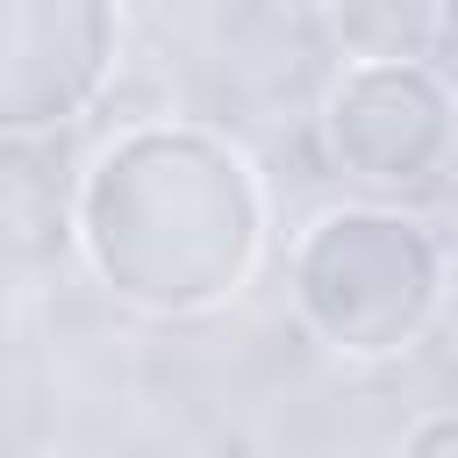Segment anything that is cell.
I'll list each match as a JSON object with an SVG mask.
<instances>
[{"mask_svg": "<svg viewBox=\"0 0 458 458\" xmlns=\"http://www.w3.org/2000/svg\"><path fill=\"white\" fill-rule=\"evenodd\" d=\"M265 229L272 208L250 150L200 122H129L72 186L86 272L150 322L229 308L265 258Z\"/></svg>", "mask_w": 458, "mask_h": 458, "instance_id": "6da1fadb", "label": "cell"}, {"mask_svg": "<svg viewBox=\"0 0 458 458\" xmlns=\"http://www.w3.org/2000/svg\"><path fill=\"white\" fill-rule=\"evenodd\" d=\"M301 329L344 365L408 358L451 308V250L422 215L344 200L322 208L286 258Z\"/></svg>", "mask_w": 458, "mask_h": 458, "instance_id": "7a4b0ae2", "label": "cell"}, {"mask_svg": "<svg viewBox=\"0 0 458 458\" xmlns=\"http://www.w3.org/2000/svg\"><path fill=\"white\" fill-rule=\"evenodd\" d=\"M322 143L358 186H422L458 150V93L437 64H344L322 93Z\"/></svg>", "mask_w": 458, "mask_h": 458, "instance_id": "3957f363", "label": "cell"}, {"mask_svg": "<svg viewBox=\"0 0 458 458\" xmlns=\"http://www.w3.org/2000/svg\"><path fill=\"white\" fill-rule=\"evenodd\" d=\"M122 64L107 0H0V143L72 129Z\"/></svg>", "mask_w": 458, "mask_h": 458, "instance_id": "277c9868", "label": "cell"}, {"mask_svg": "<svg viewBox=\"0 0 458 458\" xmlns=\"http://www.w3.org/2000/svg\"><path fill=\"white\" fill-rule=\"evenodd\" d=\"M322 29L336 36L344 64H437V43L451 36V14L444 7L365 0V7H329Z\"/></svg>", "mask_w": 458, "mask_h": 458, "instance_id": "5b68a950", "label": "cell"}, {"mask_svg": "<svg viewBox=\"0 0 458 458\" xmlns=\"http://www.w3.org/2000/svg\"><path fill=\"white\" fill-rule=\"evenodd\" d=\"M394 458H458V408H437V415L408 422V437H401Z\"/></svg>", "mask_w": 458, "mask_h": 458, "instance_id": "8992f818", "label": "cell"}]
</instances>
